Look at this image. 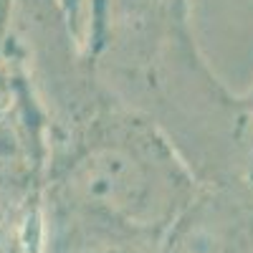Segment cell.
<instances>
[{
  "mask_svg": "<svg viewBox=\"0 0 253 253\" xmlns=\"http://www.w3.org/2000/svg\"><path fill=\"white\" fill-rule=\"evenodd\" d=\"M94 63L104 86L175 144L203 187L253 175V122L203 56L193 0H112Z\"/></svg>",
  "mask_w": 253,
  "mask_h": 253,
  "instance_id": "6da1fadb",
  "label": "cell"
},
{
  "mask_svg": "<svg viewBox=\"0 0 253 253\" xmlns=\"http://www.w3.org/2000/svg\"><path fill=\"white\" fill-rule=\"evenodd\" d=\"M46 129V213L165 246L203 193L175 144L112 91Z\"/></svg>",
  "mask_w": 253,
  "mask_h": 253,
  "instance_id": "7a4b0ae2",
  "label": "cell"
},
{
  "mask_svg": "<svg viewBox=\"0 0 253 253\" xmlns=\"http://www.w3.org/2000/svg\"><path fill=\"white\" fill-rule=\"evenodd\" d=\"M46 117L20 71L15 101L0 119V253H46Z\"/></svg>",
  "mask_w": 253,
  "mask_h": 253,
  "instance_id": "3957f363",
  "label": "cell"
},
{
  "mask_svg": "<svg viewBox=\"0 0 253 253\" xmlns=\"http://www.w3.org/2000/svg\"><path fill=\"white\" fill-rule=\"evenodd\" d=\"M58 3L71 33L76 36L81 48L94 58L104 41L112 0H58Z\"/></svg>",
  "mask_w": 253,
  "mask_h": 253,
  "instance_id": "277c9868",
  "label": "cell"
},
{
  "mask_svg": "<svg viewBox=\"0 0 253 253\" xmlns=\"http://www.w3.org/2000/svg\"><path fill=\"white\" fill-rule=\"evenodd\" d=\"M13 10H15V0H0V56L5 53V46H8Z\"/></svg>",
  "mask_w": 253,
  "mask_h": 253,
  "instance_id": "5b68a950",
  "label": "cell"
},
{
  "mask_svg": "<svg viewBox=\"0 0 253 253\" xmlns=\"http://www.w3.org/2000/svg\"><path fill=\"white\" fill-rule=\"evenodd\" d=\"M243 104H246L248 117H251V122H253V89H251L248 94H243ZM251 177H253V175H251Z\"/></svg>",
  "mask_w": 253,
  "mask_h": 253,
  "instance_id": "8992f818",
  "label": "cell"
}]
</instances>
